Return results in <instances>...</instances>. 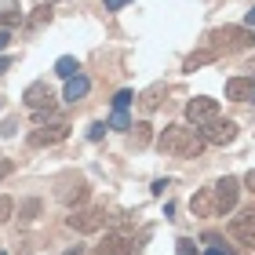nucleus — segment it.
Here are the masks:
<instances>
[{
	"instance_id": "nucleus-1",
	"label": "nucleus",
	"mask_w": 255,
	"mask_h": 255,
	"mask_svg": "<svg viewBox=\"0 0 255 255\" xmlns=\"http://www.w3.org/2000/svg\"><path fill=\"white\" fill-rule=\"evenodd\" d=\"M157 149L164 157H179V160H193L204 153V138L186 124H168L164 131L157 135Z\"/></svg>"
},
{
	"instance_id": "nucleus-2",
	"label": "nucleus",
	"mask_w": 255,
	"mask_h": 255,
	"mask_svg": "<svg viewBox=\"0 0 255 255\" xmlns=\"http://www.w3.org/2000/svg\"><path fill=\"white\" fill-rule=\"evenodd\" d=\"M252 44H255V33L248 26H223L208 33V48L215 55H237V51H248Z\"/></svg>"
},
{
	"instance_id": "nucleus-3",
	"label": "nucleus",
	"mask_w": 255,
	"mask_h": 255,
	"mask_svg": "<svg viewBox=\"0 0 255 255\" xmlns=\"http://www.w3.org/2000/svg\"><path fill=\"white\" fill-rule=\"evenodd\" d=\"M106 208H73V215H66V226L77 234H99V230H106Z\"/></svg>"
},
{
	"instance_id": "nucleus-4",
	"label": "nucleus",
	"mask_w": 255,
	"mask_h": 255,
	"mask_svg": "<svg viewBox=\"0 0 255 255\" xmlns=\"http://www.w3.org/2000/svg\"><path fill=\"white\" fill-rule=\"evenodd\" d=\"M237 193H241V179L223 175L212 186V201H215V215H230L237 208Z\"/></svg>"
},
{
	"instance_id": "nucleus-5",
	"label": "nucleus",
	"mask_w": 255,
	"mask_h": 255,
	"mask_svg": "<svg viewBox=\"0 0 255 255\" xmlns=\"http://www.w3.org/2000/svg\"><path fill=\"white\" fill-rule=\"evenodd\" d=\"M66 138H69V124L66 121H55V124H48V128H44V124H37V128H33V131H29V146H59V142H66Z\"/></svg>"
},
{
	"instance_id": "nucleus-6",
	"label": "nucleus",
	"mask_w": 255,
	"mask_h": 255,
	"mask_svg": "<svg viewBox=\"0 0 255 255\" xmlns=\"http://www.w3.org/2000/svg\"><path fill=\"white\" fill-rule=\"evenodd\" d=\"M230 237H234L237 245H245V248L255 252V208H248V212L230 219Z\"/></svg>"
},
{
	"instance_id": "nucleus-7",
	"label": "nucleus",
	"mask_w": 255,
	"mask_h": 255,
	"mask_svg": "<svg viewBox=\"0 0 255 255\" xmlns=\"http://www.w3.org/2000/svg\"><path fill=\"white\" fill-rule=\"evenodd\" d=\"M186 117H190L193 128H204V124H212L219 117V102L208 99V95H197V99L186 102Z\"/></svg>"
},
{
	"instance_id": "nucleus-8",
	"label": "nucleus",
	"mask_w": 255,
	"mask_h": 255,
	"mask_svg": "<svg viewBox=\"0 0 255 255\" xmlns=\"http://www.w3.org/2000/svg\"><path fill=\"white\" fill-rule=\"evenodd\" d=\"M197 135H201L204 142H212V146H230V142L237 138V124H234V121H219V117H215L212 124H204Z\"/></svg>"
},
{
	"instance_id": "nucleus-9",
	"label": "nucleus",
	"mask_w": 255,
	"mask_h": 255,
	"mask_svg": "<svg viewBox=\"0 0 255 255\" xmlns=\"http://www.w3.org/2000/svg\"><path fill=\"white\" fill-rule=\"evenodd\" d=\"M138 241H146V234ZM138 241L128 237V234H106V237H102V245H99V255H135L138 248H142Z\"/></svg>"
},
{
	"instance_id": "nucleus-10",
	"label": "nucleus",
	"mask_w": 255,
	"mask_h": 255,
	"mask_svg": "<svg viewBox=\"0 0 255 255\" xmlns=\"http://www.w3.org/2000/svg\"><path fill=\"white\" fill-rule=\"evenodd\" d=\"M22 102H26L29 110H51L55 106V91L48 88V80H33L26 88V95H22Z\"/></svg>"
},
{
	"instance_id": "nucleus-11",
	"label": "nucleus",
	"mask_w": 255,
	"mask_h": 255,
	"mask_svg": "<svg viewBox=\"0 0 255 255\" xmlns=\"http://www.w3.org/2000/svg\"><path fill=\"white\" fill-rule=\"evenodd\" d=\"M88 193H91V190H88V182H84V179H66L62 186L55 190V197H59V201H62L66 208L84 204V201H88Z\"/></svg>"
},
{
	"instance_id": "nucleus-12",
	"label": "nucleus",
	"mask_w": 255,
	"mask_h": 255,
	"mask_svg": "<svg viewBox=\"0 0 255 255\" xmlns=\"http://www.w3.org/2000/svg\"><path fill=\"white\" fill-rule=\"evenodd\" d=\"M252 91H255V77H230L226 80V99H234V102H248Z\"/></svg>"
},
{
	"instance_id": "nucleus-13",
	"label": "nucleus",
	"mask_w": 255,
	"mask_h": 255,
	"mask_svg": "<svg viewBox=\"0 0 255 255\" xmlns=\"http://www.w3.org/2000/svg\"><path fill=\"white\" fill-rule=\"evenodd\" d=\"M88 91H91V80H88L84 73H77V77H69V80H66L62 99H66V102H80V99L88 95Z\"/></svg>"
},
{
	"instance_id": "nucleus-14",
	"label": "nucleus",
	"mask_w": 255,
	"mask_h": 255,
	"mask_svg": "<svg viewBox=\"0 0 255 255\" xmlns=\"http://www.w3.org/2000/svg\"><path fill=\"white\" fill-rule=\"evenodd\" d=\"M164 95H168V88H164V84L146 88L142 95H138V110H142V113H153V110L160 106V99H164Z\"/></svg>"
},
{
	"instance_id": "nucleus-15",
	"label": "nucleus",
	"mask_w": 255,
	"mask_h": 255,
	"mask_svg": "<svg viewBox=\"0 0 255 255\" xmlns=\"http://www.w3.org/2000/svg\"><path fill=\"white\" fill-rule=\"evenodd\" d=\"M219 55L212 51V48H204V51H193L186 62H182V69H186V73H193V69H201V66H208V62H215Z\"/></svg>"
},
{
	"instance_id": "nucleus-16",
	"label": "nucleus",
	"mask_w": 255,
	"mask_h": 255,
	"mask_svg": "<svg viewBox=\"0 0 255 255\" xmlns=\"http://www.w3.org/2000/svg\"><path fill=\"white\" fill-rule=\"evenodd\" d=\"M37 215H40V201H37V197H29V201L18 204V223H22V226L37 223Z\"/></svg>"
},
{
	"instance_id": "nucleus-17",
	"label": "nucleus",
	"mask_w": 255,
	"mask_h": 255,
	"mask_svg": "<svg viewBox=\"0 0 255 255\" xmlns=\"http://www.w3.org/2000/svg\"><path fill=\"white\" fill-rule=\"evenodd\" d=\"M190 204H193V212H197V215H215V201H212V186H208V190H201V193H197V197H193V201H190Z\"/></svg>"
},
{
	"instance_id": "nucleus-18",
	"label": "nucleus",
	"mask_w": 255,
	"mask_h": 255,
	"mask_svg": "<svg viewBox=\"0 0 255 255\" xmlns=\"http://www.w3.org/2000/svg\"><path fill=\"white\" fill-rule=\"evenodd\" d=\"M18 22H22V7L15 4V0H7V4L4 7H0V26H18Z\"/></svg>"
},
{
	"instance_id": "nucleus-19",
	"label": "nucleus",
	"mask_w": 255,
	"mask_h": 255,
	"mask_svg": "<svg viewBox=\"0 0 255 255\" xmlns=\"http://www.w3.org/2000/svg\"><path fill=\"white\" fill-rule=\"evenodd\" d=\"M77 69H80V66H77V59H73V55H62V59L55 62V73H59V77H66V80H69V77H77Z\"/></svg>"
},
{
	"instance_id": "nucleus-20",
	"label": "nucleus",
	"mask_w": 255,
	"mask_h": 255,
	"mask_svg": "<svg viewBox=\"0 0 255 255\" xmlns=\"http://www.w3.org/2000/svg\"><path fill=\"white\" fill-rule=\"evenodd\" d=\"M110 128H113V131H131V121H128V110H113V117H110Z\"/></svg>"
},
{
	"instance_id": "nucleus-21",
	"label": "nucleus",
	"mask_w": 255,
	"mask_h": 255,
	"mask_svg": "<svg viewBox=\"0 0 255 255\" xmlns=\"http://www.w3.org/2000/svg\"><path fill=\"white\" fill-rule=\"evenodd\" d=\"M149 138H153V135H149V124H146V121H138V124H135V146H138V149L149 146Z\"/></svg>"
},
{
	"instance_id": "nucleus-22",
	"label": "nucleus",
	"mask_w": 255,
	"mask_h": 255,
	"mask_svg": "<svg viewBox=\"0 0 255 255\" xmlns=\"http://www.w3.org/2000/svg\"><path fill=\"white\" fill-rule=\"evenodd\" d=\"M11 215H15V201H11V197H4V193H0V226H4L7 219H11Z\"/></svg>"
},
{
	"instance_id": "nucleus-23",
	"label": "nucleus",
	"mask_w": 255,
	"mask_h": 255,
	"mask_svg": "<svg viewBox=\"0 0 255 255\" xmlns=\"http://www.w3.org/2000/svg\"><path fill=\"white\" fill-rule=\"evenodd\" d=\"M131 102H135V95H131V91H117V95H113V110H128V106H131Z\"/></svg>"
},
{
	"instance_id": "nucleus-24",
	"label": "nucleus",
	"mask_w": 255,
	"mask_h": 255,
	"mask_svg": "<svg viewBox=\"0 0 255 255\" xmlns=\"http://www.w3.org/2000/svg\"><path fill=\"white\" fill-rule=\"evenodd\" d=\"M175 252H179V255H197V245H193L190 237H179V241H175Z\"/></svg>"
},
{
	"instance_id": "nucleus-25",
	"label": "nucleus",
	"mask_w": 255,
	"mask_h": 255,
	"mask_svg": "<svg viewBox=\"0 0 255 255\" xmlns=\"http://www.w3.org/2000/svg\"><path fill=\"white\" fill-rule=\"evenodd\" d=\"M11 171H15V164H11V160H0V182H4Z\"/></svg>"
},
{
	"instance_id": "nucleus-26",
	"label": "nucleus",
	"mask_w": 255,
	"mask_h": 255,
	"mask_svg": "<svg viewBox=\"0 0 255 255\" xmlns=\"http://www.w3.org/2000/svg\"><path fill=\"white\" fill-rule=\"evenodd\" d=\"M102 4H106V11H121L128 0H102Z\"/></svg>"
},
{
	"instance_id": "nucleus-27",
	"label": "nucleus",
	"mask_w": 255,
	"mask_h": 255,
	"mask_svg": "<svg viewBox=\"0 0 255 255\" xmlns=\"http://www.w3.org/2000/svg\"><path fill=\"white\" fill-rule=\"evenodd\" d=\"M241 182H245V186H248V190H255V168H248V175H245V179H241Z\"/></svg>"
},
{
	"instance_id": "nucleus-28",
	"label": "nucleus",
	"mask_w": 255,
	"mask_h": 255,
	"mask_svg": "<svg viewBox=\"0 0 255 255\" xmlns=\"http://www.w3.org/2000/svg\"><path fill=\"white\" fill-rule=\"evenodd\" d=\"M102 131H106V124H91L88 135H91V138H102Z\"/></svg>"
},
{
	"instance_id": "nucleus-29",
	"label": "nucleus",
	"mask_w": 255,
	"mask_h": 255,
	"mask_svg": "<svg viewBox=\"0 0 255 255\" xmlns=\"http://www.w3.org/2000/svg\"><path fill=\"white\" fill-rule=\"evenodd\" d=\"M7 44H11V33H7V29H0V51H4Z\"/></svg>"
},
{
	"instance_id": "nucleus-30",
	"label": "nucleus",
	"mask_w": 255,
	"mask_h": 255,
	"mask_svg": "<svg viewBox=\"0 0 255 255\" xmlns=\"http://www.w3.org/2000/svg\"><path fill=\"white\" fill-rule=\"evenodd\" d=\"M7 69H11V59H0V77H4Z\"/></svg>"
},
{
	"instance_id": "nucleus-31",
	"label": "nucleus",
	"mask_w": 255,
	"mask_h": 255,
	"mask_svg": "<svg viewBox=\"0 0 255 255\" xmlns=\"http://www.w3.org/2000/svg\"><path fill=\"white\" fill-rule=\"evenodd\" d=\"M18 255H33V245H29V241H22V252Z\"/></svg>"
},
{
	"instance_id": "nucleus-32",
	"label": "nucleus",
	"mask_w": 255,
	"mask_h": 255,
	"mask_svg": "<svg viewBox=\"0 0 255 255\" xmlns=\"http://www.w3.org/2000/svg\"><path fill=\"white\" fill-rule=\"evenodd\" d=\"M248 29H255V7L248 11Z\"/></svg>"
},
{
	"instance_id": "nucleus-33",
	"label": "nucleus",
	"mask_w": 255,
	"mask_h": 255,
	"mask_svg": "<svg viewBox=\"0 0 255 255\" xmlns=\"http://www.w3.org/2000/svg\"><path fill=\"white\" fill-rule=\"evenodd\" d=\"M204 255H226V252H223V248H208Z\"/></svg>"
},
{
	"instance_id": "nucleus-34",
	"label": "nucleus",
	"mask_w": 255,
	"mask_h": 255,
	"mask_svg": "<svg viewBox=\"0 0 255 255\" xmlns=\"http://www.w3.org/2000/svg\"><path fill=\"white\" fill-rule=\"evenodd\" d=\"M66 255H84V248H77V252H66Z\"/></svg>"
},
{
	"instance_id": "nucleus-35",
	"label": "nucleus",
	"mask_w": 255,
	"mask_h": 255,
	"mask_svg": "<svg viewBox=\"0 0 255 255\" xmlns=\"http://www.w3.org/2000/svg\"><path fill=\"white\" fill-rule=\"evenodd\" d=\"M252 102H255V91H252Z\"/></svg>"
}]
</instances>
